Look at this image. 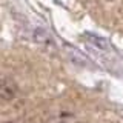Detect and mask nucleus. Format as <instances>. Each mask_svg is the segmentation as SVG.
Instances as JSON below:
<instances>
[{"instance_id": "nucleus-5", "label": "nucleus", "mask_w": 123, "mask_h": 123, "mask_svg": "<svg viewBox=\"0 0 123 123\" xmlns=\"http://www.w3.org/2000/svg\"><path fill=\"white\" fill-rule=\"evenodd\" d=\"M5 123H15V122H5Z\"/></svg>"}, {"instance_id": "nucleus-2", "label": "nucleus", "mask_w": 123, "mask_h": 123, "mask_svg": "<svg viewBox=\"0 0 123 123\" xmlns=\"http://www.w3.org/2000/svg\"><path fill=\"white\" fill-rule=\"evenodd\" d=\"M83 37H85L86 42H89L92 46H95L97 49H100V51H105V52L111 51V46H109V43H108V40L105 37L97 36V34H94V32H85Z\"/></svg>"}, {"instance_id": "nucleus-4", "label": "nucleus", "mask_w": 123, "mask_h": 123, "mask_svg": "<svg viewBox=\"0 0 123 123\" xmlns=\"http://www.w3.org/2000/svg\"><path fill=\"white\" fill-rule=\"evenodd\" d=\"M32 38L36 43L42 45V46H51V48H54V40H52L51 34H48L42 28H36L32 31Z\"/></svg>"}, {"instance_id": "nucleus-1", "label": "nucleus", "mask_w": 123, "mask_h": 123, "mask_svg": "<svg viewBox=\"0 0 123 123\" xmlns=\"http://www.w3.org/2000/svg\"><path fill=\"white\" fill-rule=\"evenodd\" d=\"M18 95V85L11 75L3 74L0 80V100L3 105L14 102L15 97Z\"/></svg>"}, {"instance_id": "nucleus-3", "label": "nucleus", "mask_w": 123, "mask_h": 123, "mask_svg": "<svg viewBox=\"0 0 123 123\" xmlns=\"http://www.w3.org/2000/svg\"><path fill=\"white\" fill-rule=\"evenodd\" d=\"M45 123H82L75 118V115L69 111H60V112L51 115Z\"/></svg>"}]
</instances>
